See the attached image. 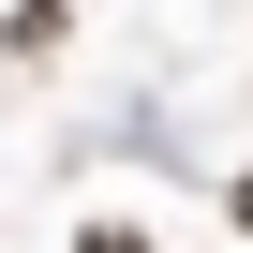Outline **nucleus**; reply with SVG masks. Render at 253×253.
<instances>
[{"instance_id":"f257e3e1","label":"nucleus","mask_w":253,"mask_h":253,"mask_svg":"<svg viewBox=\"0 0 253 253\" xmlns=\"http://www.w3.org/2000/svg\"><path fill=\"white\" fill-rule=\"evenodd\" d=\"M89 253H134V238H89Z\"/></svg>"}]
</instances>
